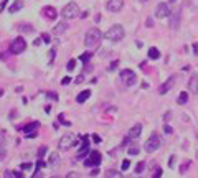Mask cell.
<instances>
[{
	"instance_id": "obj_1",
	"label": "cell",
	"mask_w": 198,
	"mask_h": 178,
	"mask_svg": "<svg viewBox=\"0 0 198 178\" xmlns=\"http://www.w3.org/2000/svg\"><path fill=\"white\" fill-rule=\"evenodd\" d=\"M101 40H102V33L97 28H91L89 31H86V36H84L86 46L94 48V46H97L99 43H101Z\"/></svg>"
},
{
	"instance_id": "obj_2",
	"label": "cell",
	"mask_w": 198,
	"mask_h": 178,
	"mask_svg": "<svg viewBox=\"0 0 198 178\" xmlns=\"http://www.w3.org/2000/svg\"><path fill=\"white\" fill-rule=\"evenodd\" d=\"M124 35H126V31H124V28L121 25H112L106 31V38L109 41H121L124 38Z\"/></svg>"
},
{
	"instance_id": "obj_3",
	"label": "cell",
	"mask_w": 198,
	"mask_h": 178,
	"mask_svg": "<svg viewBox=\"0 0 198 178\" xmlns=\"http://www.w3.org/2000/svg\"><path fill=\"white\" fill-rule=\"evenodd\" d=\"M78 15H79V7H78V4H74V2L68 4L66 7L61 10V17H63L64 20H73V18H76Z\"/></svg>"
},
{
	"instance_id": "obj_4",
	"label": "cell",
	"mask_w": 198,
	"mask_h": 178,
	"mask_svg": "<svg viewBox=\"0 0 198 178\" xmlns=\"http://www.w3.org/2000/svg\"><path fill=\"white\" fill-rule=\"evenodd\" d=\"M78 145V139L71 134H66L59 139V149L61 150H69L71 147H76Z\"/></svg>"
},
{
	"instance_id": "obj_5",
	"label": "cell",
	"mask_w": 198,
	"mask_h": 178,
	"mask_svg": "<svg viewBox=\"0 0 198 178\" xmlns=\"http://www.w3.org/2000/svg\"><path fill=\"white\" fill-rule=\"evenodd\" d=\"M160 135H157V134H152L150 137L147 139V142H145V152H149V153H152V152H155L159 147H160Z\"/></svg>"
},
{
	"instance_id": "obj_6",
	"label": "cell",
	"mask_w": 198,
	"mask_h": 178,
	"mask_svg": "<svg viewBox=\"0 0 198 178\" xmlns=\"http://www.w3.org/2000/svg\"><path fill=\"white\" fill-rule=\"evenodd\" d=\"M121 81H122L126 86H134L135 81H137V76L132 69H122L121 71Z\"/></svg>"
},
{
	"instance_id": "obj_7",
	"label": "cell",
	"mask_w": 198,
	"mask_h": 178,
	"mask_svg": "<svg viewBox=\"0 0 198 178\" xmlns=\"http://www.w3.org/2000/svg\"><path fill=\"white\" fill-rule=\"evenodd\" d=\"M25 48H26V41H25V40H23L21 36L15 38V40L12 41V45H10V51H12L13 54L23 53V51H25Z\"/></svg>"
},
{
	"instance_id": "obj_8",
	"label": "cell",
	"mask_w": 198,
	"mask_h": 178,
	"mask_svg": "<svg viewBox=\"0 0 198 178\" xmlns=\"http://www.w3.org/2000/svg\"><path fill=\"white\" fill-rule=\"evenodd\" d=\"M101 160H102L101 153L97 152V150H93V152H89V157L86 158L84 165L86 167H99L101 165Z\"/></svg>"
},
{
	"instance_id": "obj_9",
	"label": "cell",
	"mask_w": 198,
	"mask_h": 178,
	"mask_svg": "<svg viewBox=\"0 0 198 178\" xmlns=\"http://www.w3.org/2000/svg\"><path fill=\"white\" fill-rule=\"evenodd\" d=\"M122 5H124L122 0H107V4H106V9L109 10V12H112V13H117V12H121Z\"/></svg>"
},
{
	"instance_id": "obj_10",
	"label": "cell",
	"mask_w": 198,
	"mask_h": 178,
	"mask_svg": "<svg viewBox=\"0 0 198 178\" xmlns=\"http://www.w3.org/2000/svg\"><path fill=\"white\" fill-rule=\"evenodd\" d=\"M38 127H40V122H31V124L25 125V127H23V130H25V134H26V139L36 137V135H38V134H36Z\"/></svg>"
},
{
	"instance_id": "obj_11",
	"label": "cell",
	"mask_w": 198,
	"mask_h": 178,
	"mask_svg": "<svg viewBox=\"0 0 198 178\" xmlns=\"http://www.w3.org/2000/svg\"><path fill=\"white\" fill-rule=\"evenodd\" d=\"M155 17L157 18H165V17H170V9H169V5L165 4H159V7H157L155 10Z\"/></svg>"
},
{
	"instance_id": "obj_12",
	"label": "cell",
	"mask_w": 198,
	"mask_h": 178,
	"mask_svg": "<svg viewBox=\"0 0 198 178\" xmlns=\"http://www.w3.org/2000/svg\"><path fill=\"white\" fill-rule=\"evenodd\" d=\"M89 152H91V150H89V139H88V135H86V137H83V145H81V149H79V152H78V155H76V158L81 160V158L84 157V155H88Z\"/></svg>"
},
{
	"instance_id": "obj_13",
	"label": "cell",
	"mask_w": 198,
	"mask_h": 178,
	"mask_svg": "<svg viewBox=\"0 0 198 178\" xmlns=\"http://www.w3.org/2000/svg\"><path fill=\"white\" fill-rule=\"evenodd\" d=\"M175 79H177V76H175V74H173V76H170V78H169V81H167L165 84H162V86H160L159 92H160V94H165V92H169L170 89H172V87L175 86Z\"/></svg>"
},
{
	"instance_id": "obj_14",
	"label": "cell",
	"mask_w": 198,
	"mask_h": 178,
	"mask_svg": "<svg viewBox=\"0 0 198 178\" xmlns=\"http://www.w3.org/2000/svg\"><path fill=\"white\" fill-rule=\"evenodd\" d=\"M140 134H142V124H135L134 127L129 130V134H127V137L131 139V140H135V139H139Z\"/></svg>"
},
{
	"instance_id": "obj_15",
	"label": "cell",
	"mask_w": 198,
	"mask_h": 178,
	"mask_svg": "<svg viewBox=\"0 0 198 178\" xmlns=\"http://www.w3.org/2000/svg\"><path fill=\"white\" fill-rule=\"evenodd\" d=\"M178 23H180V10L170 13V28L177 30L178 28Z\"/></svg>"
},
{
	"instance_id": "obj_16",
	"label": "cell",
	"mask_w": 198,
	"mask_h": 178,
	"mask_svg": "<svg viewBox=\"0 0 198 178\" xmlns=\"http://www.w3.org/2000/svg\"><path fill=\"white\" fill-rule=\"evenodd\" d=\"M188 87H190V91L193 92H198V74H192V78H190V81H188Z\"/></svg>"
},
{
	"instance_id": "obj_17",
	"label": "cell",
	"mask_w": 198,
	"mask_h": 178,
	"mask_svg": "<svg viewBox=\"0 0 198 178\" xmlns=\"http://www.w3.org/2000/svg\"><path fill=\"white\" fill-rule=\"evenodd\" d=\"M43 15H45L48 20H55V18L58 17V12H56L53 7H45V9H43Z\"/></svg>"
},
{
	"instance_id": "obj_18",
	"label": "cell",
	"mask_w": 198,
	"mask_h": 178,
	"mask_svg": "<svg viewBox=\"0 0 198 178\" xmlns=\"http://www.w3.org/2000/svg\"><path fill=\"white\" fill-rule=\"evenodd\" d=\"M66 28H68L66 21H59L58 25L53 28V33H55V35H61V33H64V31H66Z\"/></svg>"
},
{
	"instance_id": "obj_19",
	"label": "cell",
	"mask_w": 198,
	"mask_h": 178,
	"mask_svg": "<svg viewBox=\"0 0 198 178\" xmlns=\"http://www.w3.org/2000/svg\"><path fill=\"white\" fill-rule=\"evenodd\" d=\"M58 162H59V155H58V153H51V155H50V160H48V165H50V167H56V165H58Z\"/></svg>"
},
{
	"instance_id": "obj_20",
	"label": "cell",
	"mask_w": 198,
	"mask_h": 178,
	"mask_svg": "<svg viewBox=\"0 0 198 178\" xmlns=\"http://www.w3.org/2000/svg\"><path fill=\"white\" fill-rule=\"evenodd\" d=\"M21 7H23V4H21L20 0H17V2H13V4L10 5L9 12L10 13H15V12H18V10H21Z\"/></svg>"
},
{
	"instance_id": "obj_21",
	"label": "cell",
	"mask_w": 198,
	"mask_h": 178,
	"mask_svg": "<svg viewBox=\"0 0 198 178\" xmlns=\"http://www.w3.org/2000/svg\"><path fill=\"white\" fill-rule=\"evenodd\" d=\"M89 96H91V91H83V92H79V94H78L76 101H78L79 104H83V102H84V101L89 97Z\"/></svg>"
},
{
	"instance_id": "obj_22",
	"label": "cell",
	"mask_w": 198,
	"mask_h": 178,
	"mask_svg": "<svg viewBox=\"0 0 198 178\" xmlns=\"http://www.w3.org/2000/svg\"><path fill=\"white\" fill-rule=\"evenodd\" d=\"M149 58L150 59H159L160 58V51L157 50V48H150V50H149Z\"/></svg>"
},
{
	"instance_id": "obj_23",
	"label": "cell",
	"mask_w": 198,
	"mask_h": 178,
	"mask_svg": "<svg viewBox=\"0 0 198 178\" xmlns=\"http://www.w3.org/2000/svg\"><path fill=\"white\" fill-rule=\"evenodd\" d=\"M18 28H20V31H23V33H31L33 31V26L28 25V23H21V25H18Z\"/></svg>"
},
{
	"instance_id": "obj_24",
	"label": "cell",
	"mask_w": 198,
	"mask_h": 178,
	"mask_svg": "<svg viewBox=\"0 0 198 178\" xmlns=\"http://www.w3.org/2000/svg\"><path fill=\"white\" fill-rule=\"evenodd\" d=\"M187 101H188V92H180V96H178V104H187Z\"/></svg>"
},
{
	"instance_id": "obj_25",
	"label": "cell",
	"mask_w": 198,
	"mask_h": 178,
	"mask_svg": "<svg viewBox=\"0 0 198 178\" xmlns=\"http://www.w3.org/2000/svg\"><path fill=\"white\" fill-rule=\"evenodd\" d=\"M91 56H93V53H89V51H86V53H83V54L79 56V59H81V61H83V63L86 64V63H88L89 59H91Z\"/></svg>"
},
{
	"instance_id": "obj_26",
	"label": "cell",
	"mask_w": 198,
	"mask_h": 178,
	"mask_svg": "<svg viewBox=\"0 0 198 178\" xmlns=\"http://www.w3.org/2000/svg\"><path fill=\"white\" fill-rule=\"evenodd\" d=\"M139 152H140V149L137 147V145H132L131 149H129V155H137Z\"/></svg>"
},
{
	"instance_id": "obj_27",
	"label": "cell",
	"mask_w": 198,
	"mask_h": 178,
	"mask_svg": "<svg viewBox=\"0 0 198 178\" xmlns=\"http://www.w3.org/2000/svg\"><path fill=\"white\" fill-rule=\"evenodd\" d=\"M144 168H145V163H144V162H140L139 165L135 167V173H142V172H144Z\"/></svg>"
},
{
	"instance_id": "obj_28",
	"label": "cell",
	"mask_w": 198,
	"mask_h": 178,
	"mask_svg": "<svg viewBox=\"0 0 198 178\" xmlns=\"http://www.w3.org/2000/svg\"><path fill=\"white\" fill-rule=\"evenodd\" d=\"M74 68H76V61H74V59H69V61H68V68H66V69L68 71H73Z\"/></svg>"
},
{
	"instance_id": "obj_29",
	"label": "cell",
	"mask_w": 198,
	"mask_h": 178,
	"mask_svg": "<svg viewBox=\"0 0 198 178\" xmlns=\"http://www.w3.org/2000/svg\"><path fill=\"white\" fill-rule=\"evenodd\" d=\"M106 177H122V175L119 173V172H116V170H109V172L106 173Z\"/></svg>"
},
{
	"instance_id": "obj_30",
	"label": "cell",
	"mask_w": 198,
	"mask_h": 178,
	"mask_svg": "<svg viewBox=\"0 0 198 178\" xmlns=\"http://www.w3.org/2000/svg\"><path fill=\"white\" fill-rule=\"evenodd\" d=\"M45 153H46V147H40V149H38V152H36V155L40 158L43 157V155H45Z\"/></svg>"
},
{
	"instance_id": "obj_31",
	"label": "cell",
	"mask_w": 198,
	"mask_h": 178,
	"mask_svg": "<svg viewBox=\"0 0 198 178\" xmlns=\"http://www.w3.org/2000/svg\"><path fill=\"white\" fill-rule=\"evenodd\" d=\"M129 167H131V160H124L122 162V170L126 172V170H129Z\"/></svg>"
},
{
	"instance_id": "obj_32",
	"label": "cell",
	"mask_w": 198,
	"mask_h": 178,
	"mask_svg": "<svg viewBox=\"0 0 198 178\" xmlns=\"http://www.w3.org/2000/svg\"><path fill=\"white\" fill-rule=\"evenodd\" d=\"M55 54H56V50H55V48H51V50H50V63H53V59H55Z\"/></svg>"
},
{
	"instance_id": "obj_33",
	"label": "cell",
	"mask_w": 198,
	"mask_h": 178,
	"mask_svg": "<svg viewBox=\"0 0 198 178\" xmlns=\"http://www.w3.org/2000/svg\"><path fill=\"white\" fill-rule=\"evenodd\" d=\"M41 40H43L45 43H50L51 38H50V35H48V33H43V35H41Z\"/></svg>"
},
{
	"instance_id": "obj_34",
	"label": "cell",
	"mask_w": 198,
	"mask_h": 178,
	"mask_svg": "<svg viewBox=\"0 0 198 178\" xmlns=\"http://www.w3.org/2000/svg\"><path fill=\"white\" fill-rule=\"evenodd\" d=\"M164 132H165V134H172V132H173V129L170 127V125L165 124V125H164Z\"/></svg>"
},
{
	"instance_id": "obj_35",
	"label": "cell",
	"mask_w": 198,
	"mask_h": 178,
	"mask_svg": "<svg viewBox=\"0 0 198 178\" xmlns=\"http://www.w3.org/2000/svg\"><path fill=\"white\" fill-rule=\"evenodd\" d=\"M117 64H119V61H114L112 64H111V66L107 68V71H116V68H117Z\"/></svg>"
},
{
	"instance_id": "obj_36",
	"label": "cell",
	"mask_w": 198,
	"mask_h": 178,
	"mask_svg": "<svg viewBox=\"0 0 198 178\" xmlns=\"http://www.w3.org/2000/svg\"><path fill=\"white\" fill-rule=\"evenodd\" d=\"M48 97H50V99H53V101H58V96H56V92H48Z\"/></svg>"
},
{
	"instance_id": "obj_37",
	"label": "cell",
	"mask_w": 198,
	"mask_h": 178,
	"mask_svg": "<svg viewBox=\"0 0 198 178\" xmlns=\"http://www.w3.org/2000/svg\"><path fill=\"white\" fill-rule=\"evenodd\" d=\"M45 165H46V163H45V162H43L41 158H40V160L36 162V170H40V168H41V167H45Z\"/></svg>"
},
{
	"instance_id": "obj_38",
	"label": "cell",
	"mask_w": 198,
	"mask_h": 178,
	"mask_svg": "<svg viewBox=\"0 0 198 178\" xmlns=\"http://www.w3.org/2000/svg\"><path fill=\"white\" fill-rule=\"evenodd\" d=\"M169 167H170V168H173V167H175V157H173V155H172V157H170V162H169Z\"/></svg>"
},
{
	"instance_id": "obj_39",
	"label": "cell",
	"mask_w": 198,
	"mask_h": 178,
	"mask_svg": "<svg viewBox=\"0 0 198 178\" xmlns=\"http://www.w3.org/2000/svg\"><path fill=\"white\" fill-rule=\"evenodd\" d=\"M159 177H162V170L160 168H157L155 173H154V178H159Z\"/></svg>"
},
{
	"instance_id": "obj_40",
	"label": "cell",
	"mask_w": 198,
	"mask_h": 178,
	"mask_svg": "<svg viewBox=\"0 0 198 178\" xmlns=\"http://www.w3.org/2000/svg\"><path fill=\"white\" fill-rule=\"evenodd\" d=\"M145 25H147L149 28H150V26H154V20H152V18H147V21H145Z\"/></svg>"
},
{
	"instance_id": "obj_41",
	"label": "cell",
	"mask_w": 198,
	"mask_h": 178,
	"mask_svg": "<svg viewBox=\"0 0 198 178\" xmlns=\"http://www.w3.org/2000/svg\"><path fill=\"white\" fill-rule=\"evenodd\" d=\"M83 79H84V76H83V74L78 76V78H76V84H81V83H83Z\"/></svg>"
},
{
	"instance_id": "obj_42",
	"label": "cell",
	"mask_w": 198,
	"mask_h": 178,
	"mask_svg": "<svg viewBox=\"0 0 198 178\" xmlns=\"http://www.w3.org/2000/svg\"><path fill=\"white\" fill-rule=\"evenodd\" d=\"M4 177H5V178H13V172H5Z\"/></svg>"
},
{
	"instance_id": "obj_43",
	"label": "cell",
	"mask_w": 198,
	"mask_h": 178,
	"mask_svg": "<svg viewBox=\"0 0 198 178\" xmlns=\"http://www.w3.org/2000/svg\"><path fill=\"white\" fill-rule=\"evenodd\" d=\"M129 142H131V139H129V137H126V139H124V142H122V147H127V145H129Z\"/></svg>"
},
{
	"instance_id": "obj_44",
	"label": "cell",
	"mask_w": 198,
	"mask_h": 178,
	"mask_svg": "<svg viewBox=\"0 0 198 178\" xmlns=\"http://www.w3.org/2000/svg\"><path fill=\"white\" fill-rule=\"evenodd\" d=\"M69 81H71V78H68V76H66V78H63V81H61V83L66 86V84H69Z\"/></svg>"
},
{
	"instance_id": "obj_45",
	"label": "cell",
	"mask_w": 198,
	"mask_h": 178,
	"mask_svg": "<svg viewBox=\"0 0 198 178\" xmlns=\"http://www.w3.org/2000/svg\"><path fill=\"white\" fill-rule=\"evenodd\" d=\"M93 140L96 142V144H99V142H101V137H99V135H93Z\"/></svg>"
},
{
	"instance_id": "obj_46",
	"label": "cell",
	"mask_w": 198,
	"mask_h": 178,
	"mask_svg": "<svg viewBox=\"0 0 198 178\" xmlns=\"http://www.w3.org/2000/svg\"><path fill=\"white\" fill-rule=\"evenodd\" d=\"M4 140H5V134H4V132H0V145L4 144Z\"/></svg>"
},
{
	"instance_id": "obj_47",
	"label": "cell",
	"mask_w": 198,
	"mask_h": 178,
	"mask_svg": "<svg viewBox=\"0 0 198 178\" xmlns=\"http://www.w3.org/2000/svg\"><path fill=\"white\" fill-rule=\"evenodd\" d=\"M13 177H15V178H21L23 175H21L20 172H13Z\"/></svg>"
},
{
	"instance_id": "obj_48",
	"label": "cell",
	"mask_w": 198,
	"mask_h": 178,
	"mask_svg": "<svg viewBox=\"0 0 198 178\" xmlns=\"http://www.w3.org/2000/svg\"><path fill=\"white\" fill-rule=\"evenodd\" d=\"M97 175H99V170H93L91 172V177H97Z\"/></svg>"
},
{
	"instance_id": "obj_49",
	"label": "cell",
	"mask_w": 198,
	"mask_h": 178,
	"mask_svg": "<svg viewBox=\"0 0 198 178\" xmlns=\"http://www.w3.org/2000/svg\"><path fill=\"white\" fill-rule=\"evenodd\" d=\"M193 53L198 54V43H195V45H193Z\"/></svg>"
},
{
	"instance_id": "obj_50",
	"label": "cell",
	"mask_w": 198,
	"mask_h": 178,
	"mask_svg": "<svg viewBox=\"0 0 198 178\" xmlns=\"http://www.w3.org/2000/svg\"><path fill=\"white\" fill-rule=\"evenodd\" d=\"M79 17H81V18H88V12H83V13L79 15Z\"/></svg>"
},
{
	"instance_id": "obj_51",
	"label": "cell",
	"mask_w": 198,
	"mask_h": 178,
	"mask_svg": "<svg viewBox=\"0 0 198 178\" xmlns=\"http://www.w3.org/2000/svg\"><path fill=\"white\" fill-rule=\"evenodd\" d=\"M30 167H31L30 163H25V165H21V168H23V170H26V168H30Z\"/></svg>"
},
{
	"instance_id": "obj_52",
	"label": "cell",
	"mask_w": 198,
	"mask_h": 178,
	"mask_svg": "<svg viewBox=\"0 0 198 178\" xmlns=\"http://www.w3.org/2000/svg\"><path fill=\"white\" fill-rule=\"evenodd\" d=\"M41 41H43L41 38H38V40H35V45H36V46H38V45H40V43H41Z\"/></svg>"
},
{
	"instance_id": "obj_53",
	"label": "cell",
	"mask_w": 198,
	"mask_h": 178,
	"mask_svg": "<svg viewBox=\"0 0 198 178\" xmlns=\"http://www.w3.org/2000/svg\"><path fill=\"white\" fill-rule=\"evenodd\" d=\"M2 96H4V89H0V97H2Z\"/></svg>"
},
{
	"instance_id": "obj_54",
	"label": "cell",
	"mask_w": 198,
	"mask_h": 178,
	"mask_svg": "<svg viewBox=\"0 0 198 178\" xmlns=\"http://www.w3.org/2000/svg\"><path fill=\"white\" fill-rule=\"evenodd\" d=\"M139 2H147V0H139Z\"/></svg>"
}]
</instances>
